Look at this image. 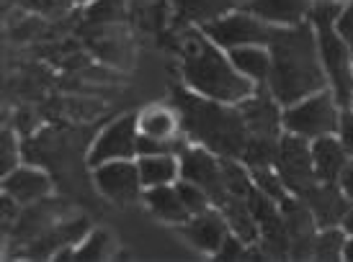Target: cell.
<instances>
[{
  "mask_svg": "<svg viewBox=\"0 0 353 262\" xmlns=\"http://www.w3.org/2000/svg\"><path fill=\"white\" fill-rule=\"evenodd\" d=\"M268 49H271L268 90L281 106H289L294 100L330 87L310 21L296 26H276Z\"/></svg>",
  "mask_w": 353,
  "mask_h": 262,
  "instance_id": "6da1fadb",
  "label": "cell"
},
{
  "mask_svg": "<svg viewBox=\"0 0 353 262\" xmlns=\"http://www.w3.org/2000/svg\"><path fill=\"white\" fill-rule=\"evenodd\" d=\"M178 52H181V72L186 87L199 96L240 106L258 87L253 80L237 72L230 54L222 47H216L199 26H188L181 31Z\"/></svg>",
  "mask_w": 353,
  "mask_h": 262,
  "instance_id": "7a4b0ae2",
  "label": "cell"
},
{
  "mask_svg": "<svg viewBox=\"0 0 353 262\" xmlns=\"http://www.w3.org/2000/svg\"><path fill=\"white\" fill-rule=\"evenodd\" d=\"M176 108L188 139L206 146L216 157H232V160L243 157L250 131L240 113V106L219 103L181 87L176 90Z\"/></svg>",
  "mask_w": 353,
  "mask_h": 262,
  "instance_id": "3957f363",
  "label": "cell"
},
{
  "mask_svg": "<svg viewBox=\"0 0 353 262\" xmlns=\"http://www.w3.org/2000/svg\"><path fill=\"white\" fill-rule=\"evenodd\" d=\"M343 8V3L335 0H320L314 3L312 13H310V23L314 29V39H317V52L323 59V67L327 72V83L333 96L338 98L341 106H351L353 98V54L341 31L335 26L338 13Z\"/></svg>",
  "mask_w": 353,
  "mask_h": 262,
  "instance_id": "277c9868",
  "label": "cell"
},
{
  "mask_svg": "<svg viewBox=\"0 0 353 262\" xmlns=\"http://www.w3.org/2000/svg\"><path fill=\"white\" fill-rule=\"evenodd\" d=\"M341 108L343 106L338 103L333 90L327 87V90L312 93V96L294 100V103L281 108V124H284V131L304 136V139L312 142L317 136L335 134L338 118H341Z\"/></svg>",
  "mask_w": 353,
  "mask_h": 262,
  "instance_id": "5b68a950",
  "label": "cell"
},
{
  "mask_svg": "<svg viewBox=\"0 0 353 262\" xmlns=\"http://www.w3.org/2000/svg\"><path fill=\"white\" fill-rule=\"evenodd\" d=\"M274 29L276 26L265 23L263 19H258L250 10L240 8V6L235 10H230L227 16H222V19L201 26L206 36L214 41L216 47L225 49V52L237 47H248V44H265L268 47V41L274 36Z\"/></svg>",
  "mask_w": 353,
  "mask_h": 262,
  "instance_id": "8992f818",
  "label": "cell"
},
{
  "mask_svg": "<svg viewBox=\"0 0 353 262\" xmlns=\"http://www.w3.org/2000/svg\"><path fill=\"white\" fill-rule=\"evenodd\" d=\"M276 173L281 175L286 190L292 195H304L312 185H317L312 162V144L310 139L284 131L276 149Z\"/></svg>",
  "mask_w": 353,
  "mask_h": 262,
  "instance_id": "52a82bcc",
  "label": "cell"
},
{
  "mask_svg": "<svg viewBox=\"0 0 353 262\" xmlns=\"http://www.w3.org/2000/svg\"><path fill=\"white\" fill-rule=\"evenodd\" d=\"M181 160V177L196 183L199 188H204L212 204L219 208L227 195L225 175H222V157H216L214 152H209L206 146H183V152L178 155Z\"/></svg>",
  "mask_w": 353,
  "mask_h": 262,
  "instance_id": "ba28073f",
  "label": "cell"
},
{
  "mask_svg": "<svg viewBox=\"0 0 353 262\" xmlns=\"http://www.w3.org/2000/svg\"><path fill=\"white\" fill-rule=\"evenodd\" d=\"M137 142H139L137 113L119 116L93 142V146H90L88 152V165L99 167L103 162H111V160H134L137 157Z\"/></svg>",
  "mask_w": 353,
  "mask_h": 262,
  "instance_id": "9c48e42d",
  "label": "cell"
},
{
  "mask_svg": "<svg viewBox=\"0 0 353 262\" xmlns=\"http://www.w3.org/2000/svg\"><path fill=\"white\" fill-rule=\"evenodd\" d=\"M96 188L114 204H134L145 193L137 160H111L93 167Z\"/></svg>",
  "mask_w": 353,
  "mask_h": 262,
  "instance_id": "30bf717a",
  "label": "cell"
},
{
  "mask_svg": "<svg viewBox=\"0 0 353 262\" xmlns=\"http://www.w3.org/2000/svg\"><path fill=\"white\" fill-rule=\"evenodd\" d=\"M281 103L271 96L268 85H258L255 93L248 100L240 103V113L245 118L248 131L258 136H279L284 134V124H281Z\"/></svg>",
  "mask_w": 353,
  "mask_h": 262,
  "instance_id": "8fae6325",
  "label": "cell"
},
{
  "mask_svg": "<svg viewBox=\"0 0 353 262\" xmlns=\"http://www.w3.org/2000/svg\"><path fill=\"white\" fill-rule=\"evenodd\" d=\"M178 229H181L183 239H186L194 250H199V252H204V254H212V257H214L216 250L222 247V242H225L227 234H230L225 214H222L216 206H212L204 214L191 216V219H188L186 223H181Z\"/></svg>",
  "mask_w": 353,
  "mask_h": 262,
  "instance_id": "7c38bea8",
  "label": "cell"
},
{
  "mask_svg": "<svg viewBox=\"0 0 353 262\" xmlns=\"http://www.w3.org/2000/svg\"><path fill=\"white\" fill-rule=\"evenodd\" d=\"M307 208L312 211L314 221L320 229H327V226H341L348 206L353 204L351 198L341 190L338 183H317L312 185L304 195H299Z\"/></svg>",
  "mask_w": 353,
  "mask_h": 262,
  "instance_id": "4fadbf2b",
  "label": "cell"
},
{
  "mask_svg": "<svg viewBox=\"0 0 353 262\" xmlns=\"http://www.w3.org/2000/svg\"><path fill=\"white\" fill-rule=\"evenodd\" d=\"M52 190V180L47 173L37 167L19 165L13 173L3 175V193L10 195L19 206H34L44 201Z\"/></svg>",
  "mask_w": 353,
  "mask_h": 262,
  "instance_id": "5bb4252c",
  "label": "cell"
},
{
  "mask_svg": "<svg viewBox=\"0 0 353 262\" xmlns=\"http://www.w3.org/2000/svg\"><path fill=\"white\" fill-rule=\"evenodd\" d=\"M240 8L250 10L271 26H296L310 21L314 0H245Z\"/></svg>",
  "mask_w": 353,
  "mask_h": 262,
  "instance_id": "9a60e30c",
  "label": "cell"
},
{
  "mask_svg": "<svg viewBox=\"0 0 353 262\" xmlns=\"http://www.w3.org/2000/svg\"><path fill=\"white\" fill-rule=\"evenodd\" d=\"M310 144H312V162L317 183H338V177H341V173H343L348 160H351V155L341 144V139L335 134H327L312 139Z\"/></svg>",
  "mask_w": 353,
  "mask_h": 262,
  "instance_id": "2e32d148",
  "label": "cell"
},
{
  "mask_svg": "<svg viewBox=\"0 0 353 262\" xmlns=\"http://www.w3.org/2000/svg\"><path fill=\"white\" fill-rule=\"evenodd\" d=\"M176 19L183 26H206L212 21L227 16L230 10H235L240 3L237 0H170Z\"/></svg>",
  "mask_w": 353,
  "mask_h": 262,
  "instance_id": "e0dca14e",
  "label": "cell"
},
{
  "mask_svg": "<svg viewBox=\"0 0 353 262\" xmlns=\"http://www.w3.org/2000/svg\"><path fill=\"white\" fill-rule=\"evenodd\" d=\"M142 201L148 204L150 214L160 219L165 223H186L191 219V214L186 211V206L181 201V195L176 190V183L173 185H157V188H145L142 193Z\"/></svg>",
  "mask_w": 353,
  "mask_h": 262,
  "instance_id": "ac0fdd59",
  "label": "cell"
},
{
  "mask_svg": "<svg viewBox=\"0 0 353 262\" xmlns=\"http://www.w3.org/2000/svg\"><path fill=\"white\" fill-rule=\"evenodd\" d=\"M139 134L157 139V142H173L181 131V113L170 106H148L142 113H137Z\"/></svg>",
  "mask_w": 353,
  "mask_h": 262,
  "instance_id": "d6986e66",
  "label": "cell"
},
{
  "mask_svg": "<svg viewBox=\"0 0 353 262\" xmlns=\"http://www.w3.org/2000/svg\"><path fill=\"white\" fill-rule=\"evenodd\" d=\"M237 72H243L248 80H253L255 85H268L271 75V49L265 44H248L227 52Z\"/></svg>",
  "mask_w": 353,
  "mask_h": 262,
  "instance_id": "ffe728a7",
  "label": "cell"
},
{
  "mask_svg": "<svg viewBox=\"0 0 353 262\" xmlns=\"http://www.w3.org/2000/svg\"><path fill=\"white\" fill-rule=\"evenodd\" d=\"M219 211L225 214L227 226L230 232L237 234L245 244H258V237H261V226H258V219L253 216L250 206H248L245 198H237V195H227Z\"/></svg>",
  "mask_w": 353,
  "mask_h": 262,
  "instance_id": "44dd1931",
  "label": "cell"
},
{
  "mask_svg": "<svg viewBox=\"0 0 353 262\" xmlns=\"http://www.w3.org/2000/svg\"><path fill=\"white\" fill-rule=\"evenodd\" d=\"M137 165L145 188L173 185L181 177V160H178V155H139Z\"/></svg>",
  "mask_w": 353,
  "mask_h": 262,
  "instance_id": "7402d4cb",
  "label": "cell"
},
{
  "mask_svg": "<svg viewBox=\"0 0 353 262\" xmlns=\"http://www.w3.org/2000/svg\"><path fill=\"white\" fill-rule=\"evenodd\" d=\"M345 237H348V234H345L341 226H327V229H320L317 237H314L312 257L314 260H343Z\"/></svg>",
  "mask_w": 353,
  "mask_h": 262,
  "instance_id": "603a6c76",
  "label": "cell"
},
{
  "mask_svg": "<svg viewBox=\"0 0 353 262\" xmlns=\"http://www.w3.org/2000/svg\"><path fill=\"white\" fill-rule=\"evenodd\" d=\"M111 254V237L103 229H90L88 237L72 250V260H106Z\"/></svg>",
  "mask_w": 353,
  "mask_h": 262,
  "instance_id": "cb8c5ba5",
  "label": "cell"
},
{
  "mask_svg": "<svg viewBox=\"0 0 353 262\" xmlns=\"http://www.w3.org/2000/svg\"><path fill=\"white\" fill-rule=\"evenodd\" d=\"M124 13H127V0H93L85 6V21L99 26L117 23L124 19Z\"/></svg>",
  "mask_w": 353,
  "mask_h": 262,
  "instance_id": "d4e9b609",
  "label": "cell"
},
{
  "mask_svg": "<svg viewBox=\"0 0 353 262\" xmlns=\"http://www.w3.org/2000/svg\"><path fill=\"white\" fill-rule=\"evenodd\" d=\"M176 190L178 195H181V201H183V206H186V211L191 216L196 214H204V211H209L212 208V198H209V193H206L204 188H199L196 183H191V180H183V177H178L176 183Z\"/></svg>",
  "mask_w": 353,
  "mask_h": 262,
  "instance_id": "484cf974",
  "label": "cell"
},
{
  "mask_svg": "<svg viewBox=\"0 0 353 262\" xmlns=\"http://www.w3.org/2000/svg\"><path fill=\"white\" fill-rule=\"evenodd\" d=\"M19 157H21L19 142H16V136L6 129V131H3V136H0V165H3V170H0V173H3V175L13 173V170L19 167Z\"/></svg>",
  "mask_w": 353,
  "mask_h": 262,
  "instance_id": "4316f807",
  "label": "cell"
},
{
  "mask_svg": "<svg viewBox=\"0 0 353 262\" xmlns=\"http://www.w3.org/2000/svg\"><path fill=\"white\" fill-rule=\"evenodd\" d=\"M72 6H75L72 0H23V8L41 13V16H62Z\"/></svg>",
  "mask_w": 353,
  "mask_h": 262,
  "instance_id": "83f0119b",
  "label": "cell"
},
{
  "mask_svg": "<svg viewBox=\"0 0 353 262\" xmlns=\"http://www.w3.org/2000/svg\"><path fill=\"white\" fill-rule=\"evenodd\" d=\"M248 252V244L237 237V234H227V239L222 242V247L216 250L214 260H245Z\"/></svg>",
  "mask_w": 353,
  "mask_h": 262,
  "instance_id": "f1b7e54d",
  "label": "cell"
},
{
  "mask_svg": "<svg viewBox=\"0 0 353 262\" xmlns=\"http://www.w3.org/2000/svg\"><path fill=\"white\" fill-rule=\"evenodd\" d=\"M335 136L341 139V144H343L345 152L353 157V108L351 106L341 108V118H338Z\"/></svg>",
  "mask_w": 353,
  "mask_h": 262,
  "instance_id": "f546056e",
  "label": "cell"
},
{
  "mask_svg": "<svg viewBox=\"0 0 353 262\" xmlns=\"http://www.w3.org/2000/svg\"><path fill=\"white\" fill-rule=\"evenodd\" d=\"M335 26H338L341 36L345 39V44H348V49H351V54H353V0H348L343 8H341Z\"/></svg>",
  "mask_w": 353,
  "mask_h": 262,
  "instance_id": "4dcf8cb0",
  "label": "cell"
},
{
  "mask_svg": "<svg viewBox=\"0 0 353 262\" xmlns=\"http://www.w3.org/2000/svg\"><path fill=\"white\" fill-rule=\"evenodd\" d=\"M338 185H341V190H343V193L353 201V157L348 160L345 170L341 173V177H338Z\"/></svg>",
  "mask_w": 353,
  "mask_h": 262,
  "instance_id": "1f68e13d",
  "label": "cell"
},
{
  "mask_svg": "<svg viewBox=\"0 0 353 262\" xmlns=\"http://www.w3.org/2000/svg\"><path fill=\"white\" fill-rule=\"evenodd\" d=\"M341 229H343L348 237H353V204L348 206V211H345L343 221H341Z\"/></svg>",
  "mask_w": 353,
  "mask_h": 262,
  "instance_id": "d6a6232c",
  "label": "cell"
},
{
  "mask_svg": "<svg viewBox=\"0 0 353 262\" xmlns=\"http://www.w3.org/2000/svg\"><path fill=\"white\" fill-rule=\"evenodd\" d=\"M343 260H351V262H353V237H345V244H343Z\"/></svg>",
  "mask_w": 353,
  "mask_h": 262,
  "instance_id": "836d02e7",
  "label": "cell"
},
{
  "mask_svg": "<svg viewBox=\"0 0 353 262\" xmlns=\"http://www.w3.org/2000/svg\"><path fill=\"white\" fill-rule=\"evenodd\" d=\"M75 6H88V3H93V0H72Z\"/></svg>",
  "mask_w": 353,
  "mask_h": 262,
  "instance_id": "e575fe53",
  "label": "cell"
},
{
  "mask_svg": "<svg viewBox=\"0 0 353 262\" xmlns=\"http://www.w3.org/2000/svg\"><path fill=\"white\" fill-rule=\"evenodd\" d=\"M351 108H353V98H351Z\"/></svg>",
  "mask_w": 353,
  "mask_h": 262,
  "instance_id": "d590c367",
  "label": "cell"
}]
</instances>
